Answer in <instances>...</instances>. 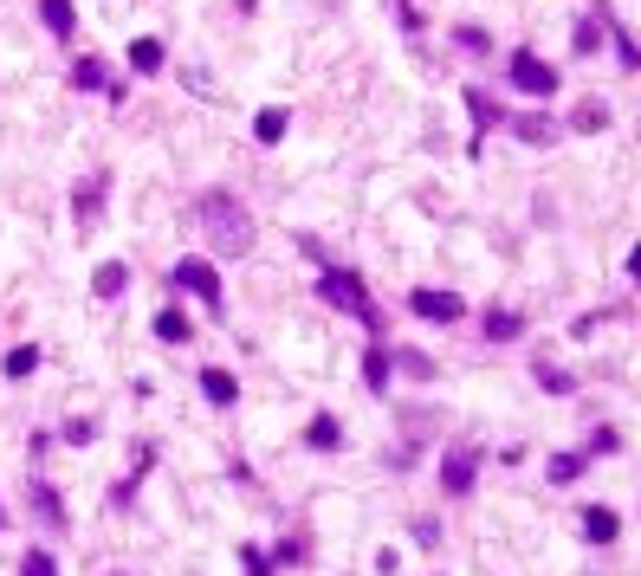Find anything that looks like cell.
<instances>
[{
	"label": "cell",
	"instance_id": "1",
	"mask_svg": "<svg viewBox=\"0 0 641 576\" xmlns=\"http://www.w3.org/2000/svg\"><path fill=\"white\" fill-rule=\"evenodd\" d=\"M195 227L208 233V246L221 259H240V253H253V214L240 208L227 188H208V195L195 201Z\"/></svg>",
	"mask_w": 641,
	"mask_h": 576
},
{
	"label": "cell",
	"instance_id": "2",
	"mask_svg": "<svg viewBox=\"0 0 641 576\" xmlns=\"http://www.w3.org/2000/svg\"><path fill=\"white\" fill-rule=\"evenodd\" d=\"M318 298H324V305H337V311H350V318H363L370 331H383V318H376V305H370V292H363V279H357V272L331 266V272L318 279Z\"/></svg>",
	"mask_w": 641,
	"mask_h": 576
},
{
	"label": "cell",
	"instance_id": "3",
	"mask_svg": "<svg viewBox=\"0 0 641 576\" xmlns=\"http://www.w3.org/2000/svg\"><path fill=\"white\" fill-rule=\"evenodd\" d=\"M175 285H182V292H195L201 305H214L221 311V279H214V266L208 259H175V272H169Z\"/></svg>",
	"mask_w": 641,
	"mask_h": 576
},
{
	"label": "cell",
	"instance_id": "4",
	"mask_svg": "<svg viewBox=\"0 0 641 576\" xmlns=\"http://www.w3.org/2000/svg\"><path fill=\"white\" fill-rule=\"evenodd\" d=\"M512 85H518V91H531V98H551V91H557V72L538 59V52L518 46V52H512Z\"/></svg>",
	"mask_w": 641,
	"mask_h": 576
},
{
	"label": "cell",
	"instance_id": "5",
	"mask_svg": "<svg viewBox=\"0 0 641 576\" xmlns=\"http://www.w3.org/2000/svg\"><path fill=\"white\" fill-rule=\"evenodd\" d=\"M26 505H33L39 531H52V538L65 531V499H59V486H52V479H33V486H26Z\"/></svg>",
	"mask_w": 641,
	"mask_h": 576
},
{
	"label": "cell",
	"instance_id": "6",
	"mask_svg": "<svg viewBox=\"0 0 641 576\" xmlns=\"http://www.w3.org/2000/svg\"><path fill=\"white\" fill-rule=\"evenodd\" d=\"M473 473H480V454H473V447H454V454L441 460V486L454 492V499H467V492H473Z\"/></svg>",
	"mask_w": 641,
	"mask_h": 576
},
{
	"label": "cell",
	"instance_id": "7",
	"mask_svg": "<svg viewBox=\"0 0 641 576\" xmlns=\"http://www.w3.org/2000/svg\"><path fill=\"white\" fill-rule=\"evenodd\" d=\"M408 305H415V318H428V324H460L467 318V305H460L454 292H415Z\"/></svg>",
	"mask_w": 641,
	"mask_h": 576
},
{
	"label": "cell",
	"instance_id": "8",
	"mask_svg": "<svg viewBox=\"0 0 641 576\" xmlns=\"http://www.w3.org/2000/svg\"><path fill=\"white\" fill-rule=\"evenodd\" d=\"M201 395H208L214 408H234L240 402V382L227 376V369H201Z\"/></svg>",
	"mask_w": 641,
	"mask_h": 576
},
{
	"label": "cell",
	"instance_id": "9",
	"mask_svg": "<svg viewBox=\"0 0 641 576\" xmlns=\"http://www.w3.org/2000/svg\"><path fill=\"white\" fill-rule=\"evenodd\" d=\"M39 20H46V33H52V39H72L78 13H72V0H39Z\"/></svg>",
	"mask_w": 641,
	"mask_h": 576
},
{
	"label": "cell",
	"instance_id": "10",
	"mask_svg": "<svg viewBox=\"0 0 641 576\" xmlns=\"http://www.w3.org/2000/svg\"><path fill=\"white\" fill-rule=\"evenodd\" d=\"M104 188H111V175H91V182L85 188H78V201H72V214H78V221H98V208H104Z\"/></svg>",
	"mask_w": 641,
	"mask_h": 576
},
{
	"label": "cell",
	"instance_id": "11",
	"mask_svg": "<svg viewBox=\"0 0 641 576\" xmlns=\"http://www.w3.org/2000/svg\"><path fill=\"white\" fill-rule=\"evenodd\" d=\"M583 531H590V544H616L622 518L609 512V505H590V512H583Z\"/></svg>",
	"mask_w": 641,
	"mask_h": 576
},
{
	"label": "cell",
	"instance_id": "12",
	"mask_svg": "<svg viewBox=\"0 0 641 576\" xmlns=\"http://www.w3.org/2000/svg\"><path fill=\"white\" fill-rule=\"evenodd\" d=\"M124 285H130V272L117 266V259H104V266L91 272V292H98V298H117V292H124Z\"/></svg>",
	"mask_w": 641,
	"mask_h": 576
},
{
	"label": "cell",
	"instance_id": "13",
	"mask_svg": "<svg viewBox=\"0 0 641 576\" xmlns=\"http://www.w3.org/2000/svg\"><path fill=\"white\" fill-rule=\"evenodd\" d=\"M506 123H512L518 143H551V130H557V123H551V117H538V111H531V117H506Z\"/></svg>",
	"mask_w": 641,
	"mask_h": 576
},
{
	"label": "cell",
	"instance_id": "14",
	"mask_svg": "<svg viewBox=\"0 0 641 576\" xmlns=\"http://www.w3.org/2000/svg\"><path fill=\"white\" fill-rule=\"evenodd\" d=\"M130 72H162V39H130Z\"/></svg>",
	"mask_w": 641,
	"mask_h": 576
},
{
	"label": "cell",
	"instance_id": "15",
	"mask_svg": "<svg viewBox=\"0 0 641 576\" xmlns=\"http://www.w3.org/2000/svg\"><path fill=\"white\" fill-rule=\"evenodd\" d=\"M518 331H525V324H518V311H499V305L486 311V337H493V344H512Z\"/></svg>",
	"mask_w": 641,
	"mask_h": 576
},
{
	"label": "cell",
	"instance_id": "16",
	"mask_svg": "<svg viewBox=\"0 0 641 576\" xmlns=\"http://www.w3.org/2000/svg\"><path fill=\"white\" fill-rule=\"evenodd\" d=\"M570 130H583V136H596V130H609V104H577V117H570Z\"/></svg>",
	"mask_w": 641,
	"mask_h": 576
},
{
	"label": "cell",
	"instance_id": "17",
	"mask_svg": "<svg viewBox=\"0 0 641 576\" xmlns=\"http://www.w3.org/2000/svg\"><path fill=\"white\" fill-rule=\"evenodd\" d=\"M285 123H292V117H285L279 104H266V111L253 117V136H259V143H279V136H285Z\"/></svg>",
	"mask_w": 641,
	"mask_h": 576
},
{
	"label": "cell",
	"instance_id": "18",
	"mask_svg": "<svg viewBox=\"0 0 641 576\" xmlns=\"http://www.w3.org/2000/svg\"><path fill=\"white\" fill-rule=\"evenodd\" d=\"M311 447H318V454H331L337 441H344V434H337V415H311V434H305Z\"/></svg>",
	"mask_w": 641,
	"mask_h": 576
},
{
	"label": "cell",
	"instance_id": "19",
	"mask_svg": "<svg viewBox=\"0 0 641 576\" xmlns=\"http://www.w3.org/2000/svg\"><path fill=\"white\" fill-rule=\"evenodd\" d=\"M39 369V344H20V350H7V376L20 382V376H33Z\"/></svg>",
	"mask_w": 641,
	"mask_h": 576
},
{
	"label": "cell",
	"instance_id": "20",
	"mask_svg": "<svg viewBox=\"0 0 641 576\" xmlns=\"http://www.w3.org/2000/svg\"><path fill=\"white\" fill-rule=\"evenodd\" d=\"M156 337H162V344H188V318H182V311H162V318H156Z\"/></svg>",
	"mask_w": 641,
	"mask_h": 576
},
{
	"label": "cell",
	"instance_id": "21",
	"mask_svg": "<svg viewBox=\"0 0 641 576\" xmlns=\"http://www.w3.org/2000/svg\"><path fill=\"white\" fill-rule=\"evenodd\" d=\"M363 376H370V389H389V350H383V344L363 356Z\"/></svg>",
	"mask_w": 641,
	"mask_h": 576
},
{
	"label": "cell",
	"instance_id": "22",
	"mask_svg": "<svg viewBox=\"0 0 641 576\" xmlns=\"http://www.w3.org/2000/svg\"><path fill=\"white\" fill-rule=\"evenodd\" d=\"M538 389H544V395H570V389H577V382H570V376H564V369H557V363H538Z\"/></svg>",
	"mask_w": 641,
	"mask_h": 576
},
{
	"label": "cell",
	"instance_id": "23",
	"mask_svg": "<svg viewBox=\"0 0 641 576\" xmlns=\"http://www.w3.org/2000/svg\"><path fill=\"white\" fill-rule=\"evenodd\" d=\"M72 85H78V91H98V85H104V59H78V65H72Z\"/></svg>",
	"mask_w": 641,
	"mask_h": 576
},
{
	"label": "cell",
	"instance_id": "24",
	"mask_svg": "<svg viewBox=\"0 0 641 576\" xmlns=\"http://www.w3.org/2000/svg\"><path fill=\"white\" fill-rule=\"evenodd\" d=\"M577 473H583V454H551V479H557V486H570Z\"/></svg>",
	"mask_w": 641,
	"mask_h": 576
},
{
	"label": "cell",
	"instance_id": "25",
	"mask_svg": "<svg viewBox=\"0 0 641 576\" xmlns=\"http://www.w3.org/2000/svg\"><path fill=\"white\" fill-rule=\"evenodd\" d=\"M65 441H72V447H91V441H98V421H85V415L65 421Z\"/></svg>",
	"mask_w": 641,
	"mask_h": 576
},
{
	"label": "cell",
	"instance_id": "26",
	"mask_svg": "<svg viewBox=\"0 0 641 576\" xmlns=\"http://www.w3.org/2000/svg\"><path fill=\"white\" fill-rule=\"evenodd\" d=\"M20 576H59V564H52L46 551H26V564H20Z\"/></svg>",
	"mask_w": 641,
	"mask_h": 576
},
{
	"label": "cell",
	"instance_id": "27",
	"mask_svg": "<svg viewBox=\"0 0 641 576\" xmlns=\"http://www.w3.org/2000/svg\"><path fill=\"white\" fill-rule=\"evenodd\" d=\"M395 363H402L408 376H434V363H428V356H421V350H395Z\"/></svg>",
	"mask_w": 641,
	"mask_h": 576
},
{
	"label": "cell",
	"instance_id": "28",
	"mask_svg": "<svg viewBox=\"0 0 641 576\" xmlns=\"http://www.w3.org/2000/svg\"><path fill=\"white\" fill-rule=\"evenodd\" d=\"M616 447H622L616 428H596V434H590V454H616Z\"/></svg>",
	"mask_w": 641,
	"mask_h": 576
},
{
	"label": "cell",
	"instance_id": "29",
	"mask_svg": "<svg viewBox=\"0 0 641 576\" xmlns=\"http://www.w3.org/2000/svg\"><path fill=\"white\" fill-rule=\"evenodd\" d=\"M596 39H603V26H596V20H583V26H577V39H570V46H577V52H596Z\"/></svg>",
	"mask_w": 641,
	"mask_h": 576
},
{
	"label": "cell",
	"instance_id": "30",
	"mask_svg": "<svg viewBox=\"0 0 641 576\" xmlns=\"http://www.w3.org/2000/svg\"><path fill=\"white\" fill-rule=\"evenodd\" d=\"M454 39H460V46H467V52H486V33H480V26H460Z\"/></svg>",
	"mask_w": 641,
	"mask_h": 576
},
{
	"label": "cell",
	"instance_id": "31",
	"mask_svg": "<svg viewBox=\"0 0 641 576\" xmlns=\"http://www.w3.org/2000/svg\"><path fill=\"white\" fill-rule=\"evenodd\" d=\"M240 564H247V576H272V564L259 551H240Z\"/></svg>",
	"mask_w": 641,
	"mask_h": 576
},
{
	"label": "cell",
	"instance_id": "32",
	"mask_svg": "<svg viewBox=\"0 0 641 576\" xmlns=\"http://www.w3.org/2000/svg\"><path fill=\"white\" fill-rule=\"evenodd\" d=\"M629 272H635V285H641V246H635V253H629Z\"/></svg>",
	"mask_w": 641,
	"mask_h": 576
},
{
	"label": "cell",
	"instance_id": "33",
	"mask_svg": "<svg viewBox=\"0 0 641 576\" xmlns=\"http://www.w3.org/2000/svg\"><path fill=\"white\" fill-rule=\"evenodd\" d=\"M117 576H124V570H117Z\"/></svg>",
	"mask_w": 641,
	"mask_h": 576
}]
</instances>
